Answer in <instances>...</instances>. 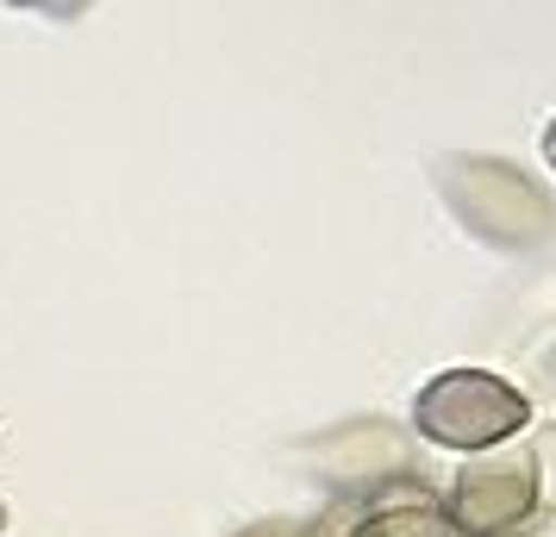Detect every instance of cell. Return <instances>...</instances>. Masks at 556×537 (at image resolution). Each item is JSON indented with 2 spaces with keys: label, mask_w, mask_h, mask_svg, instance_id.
I'll list each match as a JSON object with an SVG mask.
<instances>
[{
  "label": "cell",
  "mask_w": 556,
  "mask_h": 537,
  "mask_svg": "<svg viewBox=\"0 0 556 537\" xmlns=\"http://www.w3.org/2000/svg\"><path fill=\"white\" fill-rule=\"evenodd\" d=\"M526 419H531V400L513 382L488 375V369H444L413 394L419 437H431L438 450H463V457L513 444L526 432Z\"/></svg>",
  "instance_id": "1"
},
{
  "label": "cell",
  "mask_w": 556,
  "mask_h": 537,
  "mask_svg": "<svg viewBox=\"0 0 556 537\" xmlns=\"http://www.w3.org/2000/svg\"><path fill=\"white\" fill-rule=\"evenodd\" d=\"M538 507V457L526 444H501L481 450L456 469L444 519L456 537H513Z\"/></svg>",
  "instance_id": "2"
},
{
  "label": "cell",
  "mask_w": 556,
  "mask_h": 537,
  "mask_svg": "<svg viewBox=\"0 0 556 537\" xmlns=\"http://www.w3.org/2000/svg\"><path fill=\"white\" fill-rule=\"evenodd\" d=\"M351 537H456L444 507L431 494H401V500H381V507H363Z\"/></svg>",
  "instance_id": "3"
},
{
  "label": "cell",
  "mask_w": 556,
  "mask_h": 537,
  "mask_svg": "<svg viewBox=\"0 0 556 537\" xmlns=\"http://www.w3.org/2000/svg\"><path fill=\"white\" fill-rule=\"evenodd\" d=\"M356 519H363V507H356V500H338V507H326L301 537H351V532H356Z\"/></svg>",
  "instance_id": "4"
},
{
  "label": "cell",
  "mask_w": 556,
  "mask_h": 537,
  "mask_svg": "<svg viewBox=\"0 0 556 537\" xmlns=\"http://www.w3.org/2000/svg\"><path fill=\"white\" fill-rule=\"evenodd\" d=\"M544 163H551V169H556V119H551V126H544Z\"/></svg>",
  "instance_id": "5"
},
{
  "label": "cell",
  "mask_w": 556,
  "mask_h": 537,
  "mask_svg": "<svg viewBox=\"0 0 556 537\" xmlns=\"http://www.w3.org/2000/svg\"><path fill=\"white\" fill-rule=\"evenodd\" d=\"M0 525H7V512H0Z\"/></svg>",
  "instance_id": "6"
}]
</instances>
